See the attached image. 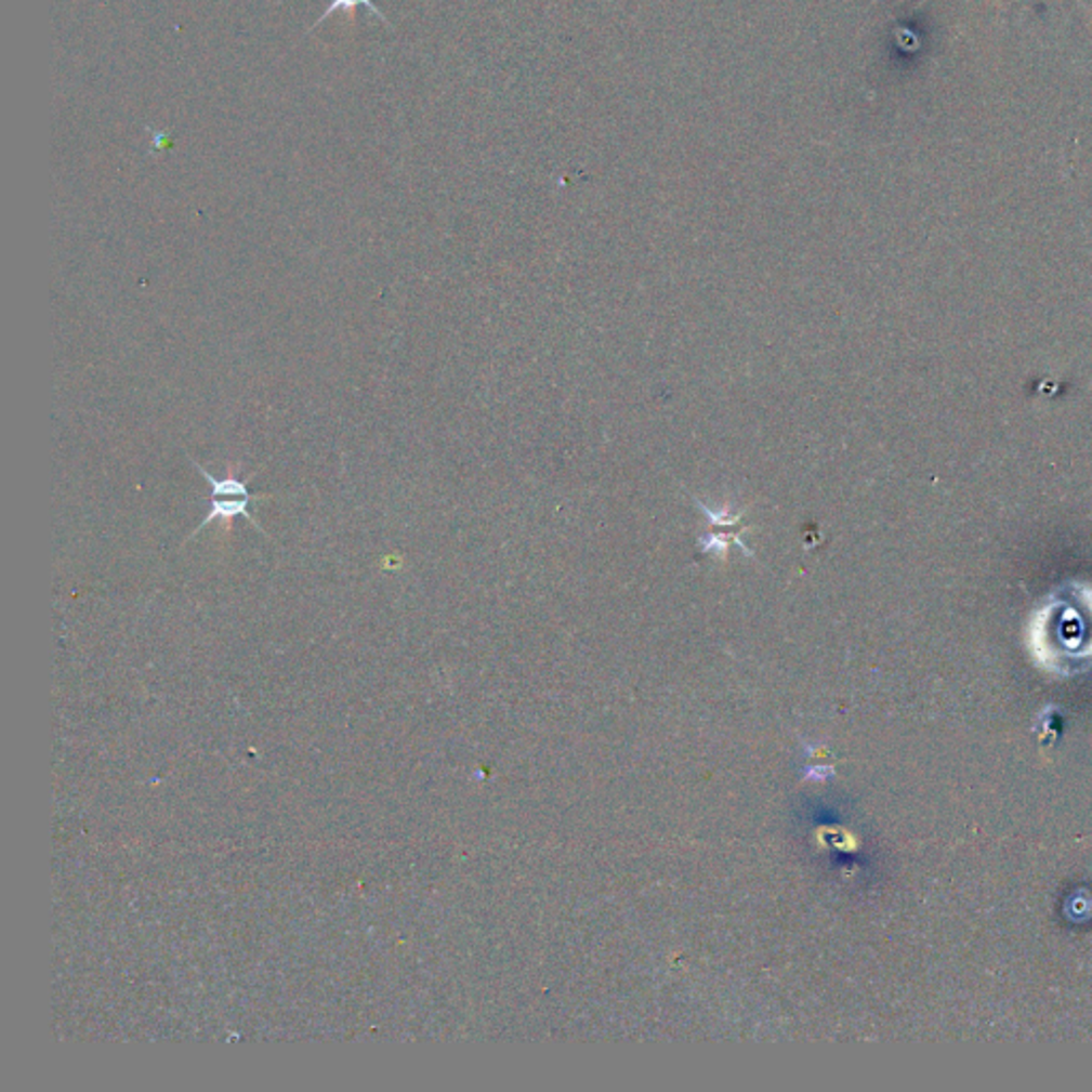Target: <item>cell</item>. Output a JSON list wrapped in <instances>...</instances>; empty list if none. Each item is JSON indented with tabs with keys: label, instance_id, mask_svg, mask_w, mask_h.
Wrapping results in <instances>:
<instances>
[{
	"label": "cell",
	"instance_id": "6da1fadb",
	"mask_svg": "<svg viewBox=\"0 0 1092 1092\" xmlns=\"http://www.w3.org/2000/svg\"><path fill=\"white\" fill-rule=\"evenodd\" d=\"M195 468L199 470V474L212 485V510L210 514L201 521V525L193 531V538L206 529L208 525H212L214 521H231L235 516H244L252 527H256L259 531H263V527L256 523V518L248 512V506H250V491L246 487L244 481H237V478H214L210 472H206V468H201L199 463H195ZM265 534V531H263Z\"/></svg>",
	"mask_w": 1092,
	"mask_h": 1092
},
{
	"label": "cell",
	"instance_id": "7a4b0ae2",
	"mask_svg": "<svg viewBox=\"0 0 1092 1092\" xmlns=\"http://www.w3.org/2000/svg\"><path fill=\"white\" fill-rule=\"evenodd\" d=\"M359 4H365V6H367V9H369V11H371V13H373V15H376V17L380 19V22H384V24H386L389 28H393V26L389 24V19L384 17V13H382V11H380V9H378V6L373 4V0H331L329 9H325V13H323V15H320V17L316 19V24H314V26L323 24V22H325V19H327V17H329L331 13H336V11H340V9H342V11H348V13H351V11H353L355 6H359Z\"/></svg>",
	"mask_w": 1092,
	"mask_h": 1092
},
{
	"label": "cell",
	"instance_id": "3957f363",
	"mask_svg": "<svg viewBox=\"0 0 1092 1092\" xmlns=\"http://www.w3.org/2000/svg\"><path fill=\"white\" fill-rule=\"evenodd\" d=\"M147 133H149V154L152 156H160L162 152H167L169 147L173 146V140H171L169 131L147 129Z\"/></svg>",
	"mask_w": 1092,
	"mask_h": 1092
}]
</instances>
